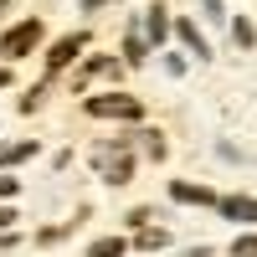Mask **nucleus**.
Returning <instances> with one entry per match:
<instances>
[{"label": "nucleus", "instance_id": "obj_1", "mask_svg": "<svg viewBox=\"0 0 257 257\" xmlns=\"http://www.w3.org/2000/svg\"><path fill=\"white\" fill-rule=\"evenodd\" d=\"M93 170H98V180H108V185H123L128 175H134V155H128V144L123 139H103L93 144Z\"/></svg>", "mask_w": 257, "mask_h": 257}, {"label": "nucleus", "instance_id": "obj_2", "mask_svg": "<svg viewBox=\"0 0 257 257\" xmlns=\"http://www.w3.org/2000/svg\"><path fill=\"white\" fill-rule=\"evenodd\" d=\"M36 41H41V21L31 16V21H21V26H11L6 36H0V57H26Z\"/></svg>", "mask_w": 257, "mask_h": 257}, {"label": "nucleus", "instance_id": "obj_3", "mask_svg": "<svg viewBox=\"0 0 257 257\" xmlns=\"http://www.w3.org/2000/svg\"><path fill=\"white\" fill-rule=\"evenodd\" d=\"M88 113H93V118H139V98H123V93L88 98Z\"/></svg>", "mask_w": 257, "mask_h": 257}, {"label": "nucleus", "instance_id": "obj_4", "mask_svg": "<svg viewBox=\"0 0 257 257\" xmlns=\"http://www.w3.org/2000/svg\"><path fill=\"white\" fill-rule=\"evenodd\" d=\"M77 52H82V36H62L57 47H52V57H47V67H52V72H62V67H67Z\"/></svg>", "mask_w": 257, "mask_h": 257}, {"label": "nucleus", "instance_id": "obj_5", "mask_svg": "<svg viewBox=\"0 0 257 257\" xmlns=\"http://www.w3.org/2000/svg\"><path fill=\"white\" fill-rule=\"evenodd\" d=\"M170 196H175V201H190V206H216V196H211L206 185H185V180L170 185Z\"/></svg>", "mask_w": 257, "mask_h": 257}, {"label": "nucleus", "instance_id": "obj_6", "mask_svg": "<svg viewBox=\"0 0 257 257\" xmlns=\"http://www.w3.org/2000/svg\"><path fill=\"white\" fill-rule=\"evenodd\" d=\"M216 206L226 211L231 221H257V201L252 196H231V201H216Z\"/></svg>", "mask_w": 257, "mask_h": 257}, {"label": "nucleus", "instance_id": "obj_7", "mask_svg": "<svg viewBox=\"0 0 257 257\" xmlns=\"http://www.w3.org/2000/svg\"><path fill=\"white\" fill-rule=\"evenodd\" d=\"M180 41H185V47L196 52V57H211V47H206V36H201L196 26H190V21H180Z\"/></svg>", "mask_w": 257, "mask_h": 257}, {"label": "nucleus", "instance_id": "obj_8", "mask_svg": "<svg viewBox=\"0 0 257 257\" xmlns=\"http://www.w3.org/2000/svg\"><path fill=\"white\" fill-rule=\"evenodd\" d=\"M31 155H36V144L26 139V144H11L6 155H0V165H16V160H31Z\"/></svg>", "mask_w": 257, "mask_h": 257}, {"label": "nucleus", "instance_id": "obj_9", "mask_svg": "<svg viewBox=\"0 0 257 257\" xmlns=\"http://www.w3.org/2000/svg\"><path fill=\"white\" fill-rule=\"evenodd\" d=\"M165 31H170V21H165V6H155V11H149V36H155V41H165Z\"/></svg>", "mask_w": 257, "mask_h": 257}, {"label": "nucleus", "instance_id": "obj_10", "mask_svg": "<svg viewBox=\"0 0 257 257\" xmlns=\"http://www.w3.org/2000/svg\"><path fill=\"white\" fill-rule=\"evenodd\" d=\"M118 252H123V242H118V237H108V242H93V247H88V257H118Z\"/></svg>", "mask_w": 257, "mask_h": 257}, {"label": "nucleus", "instance_id": "obj_11", "mask_svg": "<svg viewBox=\"0 0 257 257\" xmlns=\"http://www.w3.org/2000/svg\"><path fill=\"white\" fill-rule=\"evenodd\" d=\"M231 257H257V237H237L231 242Z\"/></svg>", "mask_w": 257, "mask_h": 257}, {"label": "nucleus", "instance_id": "obj_12", "mask_svg": "<svg viewBox=\"0 0 257 257\" xmlns=\"http://www.w3.org/2000/svg\"><path fill=\"white\" fill-rule=\"evenodd\" d=\"M165 242H170V237H165V231H155V226L139 231V247H165Z\"/></svg>", "mask_w": 257, "mask_h": 257}, {"label": "nucleus", "instance_id": "obj_13", "mask_svg": "<svg viewBox=\"0 0 257 257\" xmlns=\"http://www.w3.org/2000/svg\"><path fill=\"white\" fill-rule=\"evenodd\" d=\"M123 52H128V62H144V41H139V31H128V47H123Z\"/></svg>", "mask_w": 257, "mask_h": 257}, {"label": "nucleus", "instance_id": "obj_14", "mask_svg": "<svg viewBox=\"0 0 257 257\" xmlns=\"http://www.w3.org/2000/svg\"><path fill=\"white\" fill-rule=\"evenodd\" d=\"M16 185H21V180H11V175H0V196H16Z\"/></svg>", "mask_w": 257, "mask_h": 257}, {"label": "nucleus", "instance_id": "obj_15", "mask_svg": "<svg viewBox=\"0 0 257 257\" xmlns=\"http://www.w3.org/2000/svg\"><path fill=\"white\" fill-rule=\"evenodd\" d=\"M6 221H16V211H0V226H6Z\"/></svg>", "mask_w": 257, "mask_h": 257}, {"label": "nucleus", "instance_id": "obj_16", "mask_svg": "<svg viewBox=\"0 0 257 257\" xmlns=\"http://www.w3.org/2000/svg\"><path fill=\"white\" fill-rule=\"evenodd\" d=\"M185 257H216V252H206V247H201V252H185Z\"/></svg>", "mask_w": 257, "mask_h": 257}, {"label": "nucleus", "instance_id": "obj_17", "mask_svg": "<svg viewBox=\"0 0 257 257\" xmlns=\"http://www.w3.org/2000/svg\"><path fill=\"white\" fill-rule=\"evenodd\" d=\"M6 82H11V72H6V67H0V88H6Z\"/></svg>", "mask_w": 257, "mask_h": 257}]
</instances>
